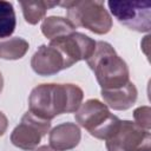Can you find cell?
<instances>
[{"instance_id": "d6986e66", "label": "cell", "mask_w": 151, "mask_h": 151, "mask_svg": "<svg viewBox=\"0 0 151 151\" xmlns=\"http://www.w3.org/2000/svg\"><path fill=\"white\" fill-rule=\"evenodd\" d=\"M2 87H4V78H2V74L0 72V93L2 91Z\"/></svg>"}, {"instance_id": "5bb4252c", "label": "cell", "mask_w": 151, "mask_h": 151, "mask_svg": "<svg viewBox=\"0 0 151 151\" xmlns=\"http://www.w3.org/2000/svg\"><path fill=\"white\" fill-rule=\"evenodd\" d=\"M28 41L22 38L14 37L5 41H0V58L6 60H17L22 58L28 51Z\"/></svg>"}, {"instance_id": "3957f363", "label": "cell", "mask_w": 151, "mask_h": 151, "mask_svg": "<svg viewBox=\"0 0 151 151\" xmlns=\"http://www.w3.org/2000/svg\"><path fill=\"white\" fill-rule=\"evenodd\" d=\"M58 6L67 9V19L76 27L96 34H106L112 27V18L103 1H61Z\"/></svg>"}, {"instance_id": "30bf717a", "label": "cell", "mask_w": 151, "mask_h": 151, "mask_svg": "<svg viewBox=\"0 0 151 151\" xmlns=\"http://www.w3.org/2000/svg\"><path fill=\"white\" fill-rule=\"evenodd\" d=\"M81 139V132L76 123H61L50 131V146L55 151H68L74 149Z\"/></svg>"}, {"instance_id": "7a4b0ae2", "label": "cell", "mask_w": 151, "mask_h": 151, "mask_svg": "<svg viewBox=\"0 0 151 151\" xmlns=\"http://www.w3.org/2000/svg\"><path fill=\"white\" fill-rule=\"evenodd\" d=\"M101 90L122 87L130 81L127 64L106 41H97L93 54L86 60Z\"/></svg>"}, {"instance_id": "5b68a950", "label": "cell", "mask_w": 151, "mask_h": 151, "mask_svg": "<svg viewBox=\"0 0 151 151\" xmlns=\"http://www.w3.org/2000/svg\"><path fill=\"white\" fill-rule=\"evenodd\" d=\"M107 151H151V132L131 120H119L105 140Z\"/></svg>"}, {"instance_id": "8fae6325", "label": "cell", "mask_w": 151, "mask_h": 151, "mask_svg": "<svg viewBox=\"0 0 151 151\" xmlns=\"http://www.w3.org/2000/svg\"><path fill=\"white\" fill-rule=\"evenodd\" d=\"M101 97L104 104L114 111H125L136 103L138 91L132 81H129L122 87L112 90H101Z\"/></svg>"}, {"instance_id": "52a82bcc", "label": "cell", "mask_w": 151, "mask_h": 151, "mask_svg": "<svg viewBox=\"0 0 151 151\" xmlns=\"http://www.w3.org/2000/svg\"><path fill=\"white\" fill-rule=\"evenodd\" d=\"M50 120L41 119L28 111L22 116L19 125H17L12 131L11 142L14 146L21 150L32 151L37 149L41 138L50 132Z\"/></svg>"}, {"instance_id": "9a60e30c", "label": "cell", "mask_w": 151, "mask_h": 151, "mask_svg": "<svg viewBox=\"0 0 151 151\" xmlns=\"http://www.w3.org/2000/svg\"><path fill=\"white\" fill-rule=\"evenodd\" d=\"M17 26L14 7L9 1L0 0V39L13 34Z\"/></svg>"}, {"instance_id": "6da1fadb", "label": "cell", "mask_w": 151, "mask_h": 151, "mask_svg": "<svg viewBox=\"0 0 151 151\" xmlns=\"http://www.w3.org/2000/svg\"><path fill=\"white\" fill-rule=\"evenodd\" d=\"M84 98L83 90L74 84H40L28 98L29 112L37 117L52 120L63 113H73L80 107Z\"/></svg>"}, {"instance_id": "ba28073f", "label": "cell", "mask_w": 151, "mask_h": 151, "mask_svg": "<svg viewBox=\"0 0 151 151\" xmlns=\"http://www.w3.org/2000/svg\"><path fill=\"white\" fill-rule=\"evenodd\" d=\"M50 44L60 51L68 68L80 60H87L93 54L97 41L84 33L73 32L68 35L51 40Z\"/></svg>"}, {"instance_id": "e0dca14e", "label": "cell", "mask_w": 151, "mask_h": 151, "mask_svg": "<svg viewBox=\"0 0 151 151\" xmlns=\"http://www.w3.org/2000/svg\"><path fill=\"white\" fill-rule=\"evenodd\" d=\"M7 127H8V120H7V117L4 114V112L0 111V137L5 134Z\"/></svg>"}, {"instance_id": "8992f818", "label": "cell", "mask_w": 151, "mask_h": 151, "mask_svg": "<svg viewBox=\"0 0 151 151\" xmlns=\"http://www.w3.org/2000/svg\"><path fill=\"white\" fill-rule=\"evenodd\" d=\"M112 15L127 28L149 32L151 28V6L142 1H107Z\"/></svg>"}, {"instance_id": "277c9868", "label": "cell", "mask_w": 151, "mask_h": 151, "mask_svg": "<svg viewBox=\"0 0 151 151\" xmlns=\"http://www.w3.org/2000/svg\"><path fill=\"white\" fill-rule=\"evenodd\" d=\"M76 122L92 137L106 140L119 124V118L98 99H88L76 112Z\"/></svg>"}, {"instance_id": "7c38bea8", "label": "cell", "mask_w": 151, "mask_h": 151, "mask_svg": "<svg viewBox=\"0 0 151 151\" xmlns=\"http://www.w3.org/2000/svg\"><path fill=\"white\" fill-rule=\"evenodd\" d=\"M40 28L42 34L51 41L57 38H61L76 32L77 27L66 18L52 15L44 19Z\"/></svg>"}, {"instance_id": "ac0fdd59", "label": "cell", "mask_w": 151, "mask_h": 151, "mask_svg": "<svg viewBox=\"0 0 151 151\" xmlns=\"http://www.w3.org/2000/svg\"><path fill=\"white\" fill-rule=\"evenodd\" d=\"M33 151H55V150H53L50 145H42V146H39V147L34 149Z\"/></svg>"}, {"instance_id": "9c48e42d", "label": "cell", "mask_w": 151, "mask_h": 151, "mask_svg": "<svg viewBox=\"0 0 151 151\" xmlns=\"http://www.w3.org/2000/svg\"><path fill=\"white\" fill-rule=\"evenodd\" d=\"M32 70L42 77H48L59 73L67 68L64 55L53 45H41L31 59Z\"/></svg>"}, {"instance_id": "2e32d148", "label": "cell", "mask_w": 151, "mask_h": 151, "mask_svg": "<svg viewBox=\"0 0 151 151\" xmlns=\"http://www.w3.org/2000/svg\"><path fill=\"white\" fill-rule=\"evenodd\" d=\"M134 123L145 130L151 129V109L150 106H139L133 111Z\"/></svg>"}, {"instance_id": "4fadbf2b", "label": "cell", "mask_w": 151, "mask_h": 151, "mask_svg": "<svg viewBox=\"0 0 151 151\" xmlns=\"http://www.w3.org/2000/svg\"><path fill=\"white\" fill-rule=\"evenodd\" d=\"M58 5H59V2L42 1V0L20 2L25 21L29 25H37L40 20H42L45 18V14L50 8H53Z\"/></svg>"}]
</instances>
